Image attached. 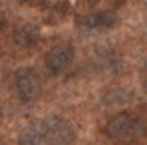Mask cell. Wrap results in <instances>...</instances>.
Returning a JSON list of instances; mask_svg holds the SVG:
<instances>
[{
  "label": "cell",
  "instance_id": "7a4b0ae2",
  "mask_svg": "<svg viewBox=\"0 0 147 145\" xmlns=\"http://www.w3.org/2000/svg\"><path fill=\"white\" fill-rule=\"evenodd\" d=\"M14 89H16V95H18V99L22 103L38 101L40 95H42V79L30 67L20 69L14 75Z\"/></svg>",
  "mask_w": 147,
  "mask_h": 145
},
{
  "label": "cell",
  "instance_id": "5b68a950",
  "mask_svg": "<svg viewBox=\"0 0 147 145\" xmlns=\"http://www.w3.org/2000/svg\"><path fill=\"white\" fill-rule=\"evenodd\" d=\"M117 20H119L117 12H113V10H99V12L81 16L77 20V28L87 32V34H101V32L111 30L117 24Z\"/></svg>",
  "mask_w": 147,
  "mask_h": 145
},
{
  "label": "cell",
  "instance_id": "52a82bcc",
  "mask_svg": "<svg viewBox=\"0 0 147 145\" xmlns=\"http://www.w3.org/2000/svg\"><path fill=\"white\" fill-rule=\"evenodd\" d=\"M12 38H14V42H16L18 47H22V49H32V47L38 42L40 32H38V28L32 26V24H20V26L14 28Z\"/></svg>",
  "mask_w": 147,
  "mask_h": 145
},
{
  "label": "cell",
  "instance_id": "30bf717a",
  "mask_svg": "<svg viewBox=\"0 0 147 145\" xmlns=\"http://www.w3.org/2000/svg\"><path fill=\"white\" fill-rule=\"evenodd\" d=\"M103 99H105L107 105H119V103H127V101H131V93L125 91V89H111V91L105 93Z\"/></svg>",
  "mask_w": 147,
  "mask_h": 145
},
{
  "label": "cell",
  "instance_id": "9c48e42d",
  "mask_svg": "<svg viewBox=\"0 0 147 145\" xmlns=\"http://www.w3.org/2000/svg\"><path fill=\"white\" fill-rule=\"evenodd\" d=\"M40 8L49 14V16H65L69 10V0H38Z\"/></svg>",
  "mask_w": 147,
  "mask_h": 145
},
{
  "label": "cell",
  "instance_id": "3957f363",
  "mask_svg": "<svg viewBox=\"0 0 147 145\" xmlns=\"http://www.w3.org/2000/svg\"><path fill=\"white\" fill-rule=\"evenodd\" d=\"M45 119V125L49 129V137H51V145H73L77 139V129L75 125L57 113H51Z\"/></svg>",
  "mask_w": 147,
  "mask_h": 145
},
{
  "label": "cell",
  "instance_id": "8992f818",
  "mask_svg": "<svg viewBox=\"0 0 147 145\" xmlns=\"http://www.w3.org/2000/svg\"><path fill=\"white\" fill-rule=\"evenodd\" d=\"M18 143L20 145H51V137H49L45 119L26 123L18 133Z\"/></svg>",
  "mask_w": 147,
  "mask_h": 145
},
{
  "label": "cell",
  "instance_id": "8fae6325",
  "mask_svg": "<svg viewBox=\"0 0 147 145\" xmlns=\"http://www.w3.org/2000/svg\"><path fill=\"white\" fill-rule=\"evenodd\" d=\"M4 22V12H2V8H0V24Z\"/></svg>",
  "mask_w": 147,
  "mask_h": 145
},
{
  "label": "cell",
  "instance_id": "4fadbf2b",
  "mask_svg": "<svg viewBox=\"0 0 147 145\" xmlns=\"http://www.w3.org/2000/svg\"><path fill=\"white\" fill-rule=\"evenodd\" d=\"M115 2H123V0H115Z\"/></svg>",
  "mask_w": 147,
  "mask_h": 145
},
{
  "label": "cell",
  "instance_id": "ba28073f",
  "mask_svg": "<svg viewBox=\"0 0 147 145\" xmlns=\"http://www.w3.org/2000/svg\"><path fill=\"white\" fill-rule=\"evenodd\" d=\"M95 59H97V65H99L101 69H107V71H117V69H119V55H117V51H111V49H97Z\"/></svg>",
  "mask_w": 147,
  "mask_h": 145
},
{
  "label": "cell",
  "instance_id": "6da1fadb",
  "mask_svg": "<svg viewBox=\"0 0 147 145\" xmlns=\"http://www.w3.org/2000/svg\"><path fill=\"white\" fill-rule=\"evenodd\" d=\"M103 131L117 145H135L137 141H141L145 133V123H143V117H139L137 113L119 111L109 117Z\"/></svg>",
  "mask_w": 147,
  "mask_h": 145
},
{
  "label": "cell",
  "instance_id": "277c9868",
  "mask_svg": "<svg viewBox=\"0 0 147 145\" xmlns=\"http://www.w3.org/2000/svg\"><path fill=\"white\" fill-rule=\"evenodd\" d=\"M73 63H75V47L69 42H59L51 47L45 55V67L51 75L65 73Z\"/></svg>",
  "mask_w": 147,
  "mask_h": 145
},
{
  "label": "cell",
  "instance_id": "7c38bea8",
  "mask_svg": "<svg viewBox=\"0 0 147 145\" xmlns=\"http://www.w3.org/2000/svg\"><path fill=\"white\" fill-rule=\"evenodd\" d=\"M16 2H20V4H28V2H32V0H16Z\"/></svg>",
  "mask_w": 147,
  "mask_h": 145
}]
</instances>
